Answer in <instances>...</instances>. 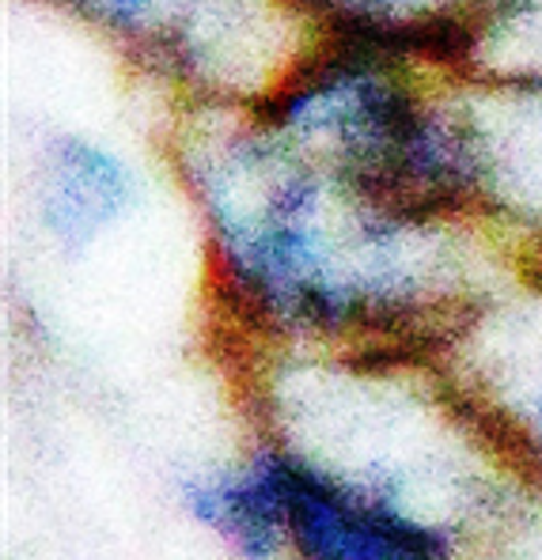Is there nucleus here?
<instances>
[{"label": "nucleus", "mask_w": 542, "mask_h": 560, "mask_svg": "<svg viewBox=\"0 0 542 560\" xmlns=\"http://www.w3.org/2000/svg\"><path fill=\"white\" fill-rule=\"evenodd\" d=\"M285 530L303 560H440L429 526L383 500L353 497L315 469L285 458Z\"/></svg>", "instance_id": "f257e3e1"}, {"label": "nucleus", "mask_w": 542, "mask_h": 560, "mask_svg": "<svg viewBox=\"0 0 542 560\" xmlns=\"http://www.w3.org/2000/svg\"><path fill=\"white\" fill-rule=\"evenodd\" d=\"M129 201L126 171L106 152L65 140L49 152L46 171V224L65 243H84Z\"/></svg>", "instance_id": "f03ea898"}, {"label": "nucleus", "mask_w": 542, "mask_h": 560, "mask_svg": "<svg viewBox=\"0 0 542 560\" xmlns=\"http://www.w3.org/2000/svg\"><path fill=\"white\" fill-rule=\"evenodd\" d=\"M197 518L224 530L243 553L266 557L285 530V458L266 455L246 474L191 489Z\"/></svg>", "instance_id": "7ed1b4c3"}]
</instances>
